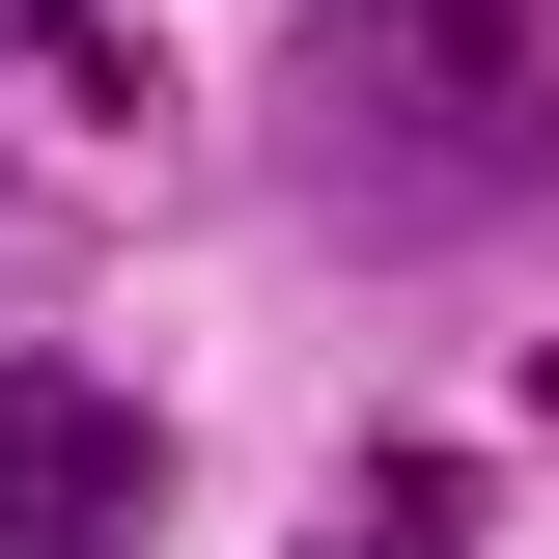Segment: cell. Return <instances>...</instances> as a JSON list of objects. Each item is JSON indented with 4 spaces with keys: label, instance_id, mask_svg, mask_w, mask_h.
Segmentation results:
<instances>
[{
    "label": "cell",
    "instance_id": "1",
    "mask_svg": "<svg viewBox=\"0 0 559 559\" xmlns=\"http://www.w3.org/2000/svg\"><path fill=\"white\" fill-rule=\"evenodd\" d=\"M392 197H532L559 168V0H336L308 28Z\"/></svg>",
    "mask_w": 559,
    "mask_h": 559
},
{
    "label": "cell",
    "instance_id": "3",
    "mask_svg": "<svg viewBox=\"0 0 559 559\" xmlns=\"http://www.w3.org/2000/svg\"><path fill=\"white\" fill-rule=\"evenodd\" d=\"M336 559H476V448H392V476L336 503Z\"/></svg>",
    "mask_w": 559,
    "mask_h": 559
},
{
    "label": "cell",
    "instance_id": "2",
    "mask_svg": "<svg viewBox=\"0 0 559 559\" xmlns=\"http://www.w3.org/2000/svg\"><path fill=\"white\" fill-rule=\"evenodd\" d=\"M140 503H168L140 392H84V364H0V559H140Z\"/></svg>",
    "mask_w": 559,
    "mask_h": 559
}]
</instances>
